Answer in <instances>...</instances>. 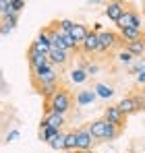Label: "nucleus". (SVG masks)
I'll return each instance as SVG.
<instances>
[{
	"label": "nucleus",
	"mask_w": 145,
	"mask_h": 153,
	"mask_svg": "<svg viewBox=\"0 0 145 153\" xmlns=\"http://www.w3.org/2000/svg\"><path fill=\"white\" fill-rule=\"evenodd\" d=\"M72 103H75V100H72L71 91L64 89V87H60L48 102H46V108H44V110H46V114L54 112V114H62V116H64V114L72 108Z\"/></svg>",
	"instance_id": "obj_1"
},
{
	"label": "nucleus",
	"mask_w": 145,
	"mask_h": 153,
	"mask_svg": "<svg viewBox=\"0 0 145 153\" xmlns=\"http://www.w3.org/2000/svg\"><path fill=\"white\" fill-rule=\"evenodd\" d=\"M33 75H31V83H33V87H37V85H44V83H52V81H58V76H56V71H54V64H44V66H40V68H35V71H31Z\"/></svg>",
	"instance_id": "obj_2"
},
{
	"label": "nucleus",
	"mask_w": 145,
	"mask_h": 153,
	"mask_svg": "<svg viewBox=\"0 0 145 153\" xmlns=\"http://www.w3.org/2000/svg\"><path fill=\"white\" fill-rule=\"evenodd\" d=\"M97 42H99V50L102 52H110V50H114L116 46L124 44L120 39V35L114 33V31H102V33H97Z\"/></svg>",
	"instance_id": "obj_3"
},
{
	"label": "nucleus",
	"mask_w": 145,
	"mask_h": 153,
	"mask_svg": "<svg viewBox=\"0 0 145 153\" xmlns=\"http://www.w3.org/2000/svg\"><path fill=\"white\" fill-rule=\"evenodd\" d=\"M104 120L110 122V124H114L116 128H122V130L126 126V116L122 114L116 105H108V108L104 110Z\"/></svg>",
	"instance_id": "obj_4"
},
{
	"label": "nucleus",
	"mask_w": 145,
	"mask_h": 153,
	"mask_svg": "<svg viewBox=\"0 0 145 153\" xmlns=\"http://www.w3.org/2000/svg\"><path fill=\"white\" fill-rule=\"evenodd\" d=\"M116 27H118L120 31L122 29H131V27H133V29H141V17H139L135 10H124L120 15V19L116 21Z\"/></svg>",
	"instance_id": "obj_5"
},
{
	"label": "nucleus",
	"mask_w": 145,
	"mask_h": 153,
	"mask_svg": "<svg viewBox=\"0 0 145 153\" xmlns=\"http://www.w3.org/2000/svg\"><path fill=\"white\" fill-rule=\"evenodd\" d=\"M29 48H31V50H35V52H40V54H46V56H48L50 48H52L50 37H48V31H46V29H42V31H40V35L33 39V44H31Z\"/></svg>",
	"instance_id": "obj_6"
},
{
	"label": "nucleus",
	"mask_w": 145,
	"mask_h": 153,
	"mask_svg": "<svg viewBox=\"0 0 145 153\" xmlns=\"http://www.w3.org/2000/svg\"><path fill=\"white\" fill-rule=\"evenodd\" d=\"M62 126H64V116L62 114H54V112L46 114L42 118V122H40V128H56V130H60Z\"/></svg>",
	"instance_id": "obj_7"
},
{
	"label": "nucleus",
	"mask_w": 145,
	"mask_h": 153,
	"mask_svg": "<svg viewBox=\"0 0 145 153\" xmlns=\"http://www.w3.org/2000/svg\"><path fill=\"white\" fill-rule=\"evenodd\" d=\"M104 128H106V120H104V118H97V120H93V122L87 126V132L91 134L93 143H102V141H104Z\"/></svg>",
	"instance_id": "obj_8"
},
{
	"label": "nucleus",
	"mask_w": 145,
	"mask_h": 153,
	"mask_svg": "<svg viewBox=\"0 0 145 153\" xmlns=\"http://www.w3.org/2000/svg\"><path fill=\"white\" fill-rule=\"evenodd\" d=\"M79 48L85 52V54H97V52H102V50H99V42H97V33L89 31L87 37L83 39V44H81Z\"/></svg>",
	"instance_id": "obj_9"
},
{
	"label": "nucleus",
	"mask_w": 145,
	"mask_h": 153,
	"mask_svg": "<svg viewBox=\"0 0 145 153\" xmlns=\"http://www.w3.org/2000/svg\"><path fill=\"white\" fill-rule=\"evenodd\" d=\"M75 134H77V151H89L91 145H93V139H91V134L87 132V128H81V130H77Z\"/></svg>",
	"instance_id": "obj_10"
},
{
	"label": "nucleus",
	"mask_w": 145,
	"mask_h": 153,
	"mask_svg": "<svg viewBox=\"0 0 145 153\" xmlns=\"http://www.w3.org/2000/svg\"><path fill=\"white\" fill-rule=\"evenodd\" d=\"M69 58H71V54L67 50H60V48H50V52H48L50 64H60V66H64V64L69 62Z\"/></svg>",
	"instance_id": "obj_11"
},
{
	"label": "nucleus",
	"mask_w": 145,
	"mask_h": 153,
	"mask_svg": "<svg viewBox=\"0 0 145 153\" xmlns=\"http://www.w3.org/2000/svg\"><path fill=\"white\" fill-rule=\"evenodd\" d=\"M27 60H29V66H31V71H35V68H40V66H44V64H48V56L46 54H40V52L35 50H27Z\"/></svg>",
	"instance_id": "obj_12"
},
{
	"label": "nucleus",
	"mask_w": 145,
	"mask_h": 153,
	"mask_svg": "<svg viewBox=\"0 0 145 153\" xmlns=\"http://www.w3.org/2000/svg\"><path fill=\"white\" fill-rule=\"evenodd\" d=\"M124 10H126V8L122 6V2H110V4H106V8H104V15H106L110 21H114V23H116Z\"/></svg>",
	"instance_id": "obj_13"
},
{
	"label": "nucleus",
	"mask_w": 145,
	"mask_h": 153,
	"mask_svg": "<svg viewBox=\"0 0 145 153\" xmlns=\"http://www.w3.org/2000/svg\"><path fill=\"white\" fill-rule=\"evenodd\" d=\"M87 33H89V29H87V25H83V23H75L72 29L69 31V35L72 37V42H75L77 46L83 44V39L87 37Z\"/></svg>",
	"instance_id": "obj_14"
},
{
	"label": "nucleus",
	"mask_w": 145,
	"mask_h": 153,
	"mask_svg": "<svg viewBox=\"0 0 145 153\" xmlns=\"http://www.w3.org/2000/svg\"><path fill=\"white\" fill-rule=\"evenodd\" d=\"M122 48H124L126 52H131L133 56H143L145 54V37L135 39V42H124Z\"/></svg>",
	"instance_id": "obj_15"
},
{
	"label": "nucleus",
	"mask_w": 145,
	"mask_h": 153,
	"mask_svg": "<svg viewBox=\"0 0 145 153\" xmlns=\"http://www.w3.org/2000/svg\"><path fill=\"white\" fill-rule=\"evenodd\" d=\"M116 108L120 110V112L124 114V116H126V118H129L131 114H137V108H135V97H133V95H129V97H122L120 102L116 103Z\"/></svg>",
	"instance_id": "obj_16"
},
{
	"label": "nucleus",
	"mask_w": 145,
	"mask_h": 153,
	"mask_svg": "<svg viewBox=\"0 0 145 153\" xmlns=\"http://www.w3.org/2000/svg\"><path fill=\"white\" fill-rule=\"evenodd\" d=\"M35 89H37V93H40V95H42V97H44V100L48 102V100L52 97V95H54V93H56V91H58V89H60V87H58V81H52V83H44V85H37Z\"/></svg>",
	"instance_id": "obj_17"
},
{
	"label": "nucleus",
	"mask_w": 145,
	"mask_h": 153,
	"mask_svg": "<svg viewBox=\"0 0 145 153\" xmlns=\"http://www.w3.org/2000/svg\"><path fill=\"white\" fill-rule=\"evenodd\" d=\"M93 93H96L97 97L110 100V97L114 95V87H112V85H106V83H97L96 87H93Z\"/></svg>",
	"instance_id": "obj_18"
},
{
	"label": "nucleus",
	"mask_w": 145,
	"mask_h": 153,
	"mask_svg": "<svg viewBox=\"0 0 145 153\" xmlns=\"http://www.w3.org/2000/svg\"><path fill=\"white\" fill-rule=\"evenodd\" d=\"M122 134V128H116L114 124H110V122H106V128H104V141L102 143H108V141H114V139H118Z\"/></svg>",
	"instance_id": "obj_19"
},
{
	"label": "nucleus",
	"mask_w": 145,
	"mask_h": 153,
	"mask_svg": "<svg viewBox=\"0 0 145 153\" xmlns=\"http://www.w3.org/2000/svg\"><path fill=\"white\" fill-rule=\"evenodd\" d=\"M97 95L93 93V89H85V91H79L77 93V105H89V103H93Z\"/></svg>",
	"instance_id": "obj_20"
},
{
	"label": "nucleus",
	"mask_w": 145,
	"mask_h": 153,
	"mask_svg": "<svg viewBox=\"0 0 145 153\" xmlns=\"http://www.w3.org/2000/svg\"><path fill=\"white\" fill-rule=\"evenodd\" d=\"M118 35H120L122 42H135V39H141V37H143L141 29H133V27H131V29H122Z\"/></svg>",
	"instance_id": "obj_21"
},
{
	"label": "nucleus",
	"mask_w": 145,
	"mask_h": 153,
	"mask_svg": "<svg viewBox=\"0 0 145 153\" xmlns=\"http://www.w3.org/2000/svg\"><path fill=\"white\" fill-rule=\"evenodd\" d=\"M64 134H67V132H62V130H60V132H58V134H56V137L48 143L54 151H64Z\"/></svg>",
	"instance_id": "obj_22"
},
{
	"label": "nucleus",
	"mask_w": 145,
	"mask_h": 153,
	"mask_svg": "<svg viewBox=\"0 0 145 153\" xmlns=\"http://www.w3.org/2000/svg\"><path fill=\"white\" fill-rule=\"evenodd\" d=\"M64 151H77V134L75 132L64 134Z\"/></svg>",
	"instance_id": "obj_23"
},
{
	"label": "nucleus",
	"mask_w": 145,
	"mask_h": 153,
	"mask_svg": "<svg viewBox=\"0 0 145 153\" xmlns=\"http://www.w3.org/2000/svg\"><path fill=\"white\" fill-rule=\"evenodd\" d=\"M71 81L72 83H85V81H87V73H85L83 68H75L71 73Z\"/></svg>",
	"instance_id": "obj_24"
},
{
	"label": "nucleus",
	"mask_w": 145,
	"mask_h": 153,
	"mask_svg": "<svg viewBox=\"0 0 145 153\" xmlns=\"http://www.w3.org/2000/svg\"><path fill=\"white\" fill-rule=\"evenodd\" d=\"M133 58H135V56H133L131 52H126L124 48H122L120 54H118V60H120L122 64H131V62H133Z\"/></svg>",
	"instance_id": "obj_25"
},
{
	"label": "nucleus",
	"mask_w": 145,
	"mask_h": 153,
	"mask_svg": "<svg viewBox=\"0 0 145 153\" xmlns=\"http://www.w3.org/2000/svg\"><path fill=\"white\" fill-rule=\"evenodd\" d=\"M23 8H25V2H23V0H10V13L19 15Z\"/></svg>",
	"instance_id": "obj_26"
},
{
	"label": "nucleus",
	"mask_w": 145,
	"mask_h": 153,
	"mask_svg": "<svg viewBox=\"0 0 145 153\" xmlns=\"http://www.w3.org/2000/svg\"><path fill=\"white\" fill-rule=\"evenodd\" d=\"M72 25H75V21H71V19H62V21H58V27H60L62 33H69V31L72 29Z\"/></svg>",
	"instance_id": "obj_27"
},
{
	"label": "nucleus",
	"mask_w": 145,
	"mask_h": 153,
	"mask_svg": "<svg viewBox=\"0 0 145 153\" xmlns=\"http://www.w3.org/2000/svg\"><path fill=\"white\" fill-rule=\"evenodd\" d=\"M133 97H135V108H137V112L145 110V100H143V95H133Z\"/></svg>",
	"instance_id": "obj_28"
},
{
	"label": "nucleus",
	"mask_w": 145,
	"mask_h": 153,
	"mask_svg": "<svg viewBox=\"0 0 145 153\" xmlns=\"http://www.w3.org/2000/svg\"><path fill=\"white\" fill-rule=\"evenodd\" d=\"M83 71L87 73V76H89V75H96V73L99 71V68H97L96 64H85V68H83Z\"/></svg>",
	"instance_id": "obj_29"
},
{
	"label": "nucleus",
	"mask_w": 145,
	"mask_h": 153,
	"mask_svg": "<svg viewBox=\"0 0 145 153\" xmlns=\"http://www.w3.org/2000/svg\"><path fill=\"white\" fill-rule=\"evenodd\" d=\"M15 139H19V130H10V132L6 134V139H4V141H6V143H10V141H15Z\"/></svg>",
	"instance_id": "obj_30"
},
{
	"label": "nucleus",
	"mask_w": 145,
	"mask_h": 153,
	"mask_svg": "<svg viewBox=\"0 0 145 153\" xmlns=\"http://www.w3.org/2000/svg\"><path fill=\"white\" fill-rule=\"evenodd\" d=\"M137 83H139V85H145V71L137 75Z\"/></svg>",
	"instance_id": "obj_31"
},
{
	"label": "nucleus",
	"mask_w": 145,
	"mask_h": 153,
	"mask_svg": "<svg viewBox=\"0 0 145 153\" xmlns=\"http://www.w3.org/2000/svg\"><path fill=\"white\" fill-rule=\"evenodd\" d=\"M93 33H102V23H93Z\"/></svg>",
	"instance_id": "obj_32"
},
{
	"label": "nucleus",
	"mask_w": 145,
	"mask_h": 153,
	"mask_svg": "<svg viewBox=\"0 0 145 153\" xmlns=\"http://www.w3.org/2000/svg\"><path fill=\"white\" fill-rule=\"evenodd\" d=\"M75 153H96V151H91V149H89V151H75Z\"/></svg>",
	"instance_id": "obj_33"
},
{
	"label": "nucleus",
	"mask_w": 145,
	"mask_h": 153,
	"mask_svg": "<svg viewBox=\"0 0 145 153\" xmlns=\"http://www.w3.org/2000/svg\"><path fill=\"white\" fill-rule=\"evenodd\" d=\"M58 153H75V151H58Z\"/></svg>",
	"instance_id": "obj_34"
},
{
	"label": "nucleus",
	"mask_w": 145,
	"mask_h": 153,
	"mask_svg": "<svg viewBox=\"0 0 145 153\" xmlns=\"http://www.w3.org/2000/svg\"><path fill=\"white\" fill-rule=\"evenodd\" d=\"M143 100H145V91H143Z\"/></svg>",
	"instance_id": "obj_35"
}]
</instances>
